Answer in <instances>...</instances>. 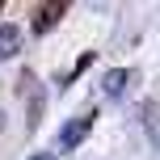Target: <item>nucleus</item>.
Wrapping results in <instances>:
<instances>
[{"instance_id":"obj_5","label":"nucleus","mask_w":160,"mask_h":160,"mask_svg":"<svg viewBox=\"0 0 160 160\" xmlns=\"http://www.w3.org/2000/svg\"><path fill=\"white\" fill-rule=\"evenodd\" d=\"M63 13H68L63 4H42V8H38V17H34V30H38V34H47V30H51V25H55Z\"/></svg>"},{"instance_id":"obj_4","label":"nucleus","mask_w":160,"mask_h":160,"mask_svg":"<svg viewBox=\"0 0 160 160\" xmlns=\"http://www.w3.org/2000/svg\"><path fill=\"white\" fill-rule=\"evenodd\" d=\"M21 51V30L17 25H0V59H13Z\"/></svg>"},{"instance_id":"obj_1","label":"nucleus","mask_w":160,"mask_h":160,"mask_svg":"<svg viewBox=\"0 0 160 160\" xmlns=\"http://www.w3.org/2000/svg\"><path fill=\"white\" fill-rule=\"evenodd\" d=\"M93 122H97V110H84V114H76V118H68L63 127H59V135H55V152H72V148H80V139L93 131Z\"/></svg>"},{"instance_id":"obj_3","label":"nucleus","mask_w":160,"mask_h":160,"mask_svg":"<svg viewBox=\"0 0 160 160\" xmlns=\"http://www.w3.org/2000/svg\"><path fill=\"white\" fill-rule=\"evenodd\" d=\"M131 80H135V72H131V68H114V72H105V80H101V88L110 97H122V88L131 84Z\"/></svg>"},{"instance_id":"obj_6","label":"nucleus","mask_w":160,"mask_h":160,"mask_svg":"<svg viewBox=\"0 0 160 160\" xmlns=\"http://www.w3.org/2000/svg\"><path fill=\"white\" fill-rule=\"evenodd\" d=\"M30 160H59V156H55V152H34Z\"/></svg>"},{"instance_id":"obj_2","label":"nucleus","mask_w":160,"mask_h":160,"mask_svg":"<svg viewBox=\"0 0 160 160\" xmlns=\"http://www.w3.org/2000/svg\"><path fill=\"white\" fill-rule=\"evenodd\" d=\"M21 97H30V114H25V122L38 127V122H42V101H47V97H42V84H38L30 72L21 76Z\"/></svg>"}]
</instances>
